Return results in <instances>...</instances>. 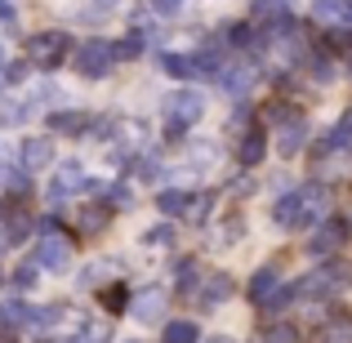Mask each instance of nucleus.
Listing matches in <instances>:
<instances>
[{"instance_id": "1", "label": "nucleus", "mask_w": 352, "mask_h": 343, "mask_svg": "<svg viewBox=\"0 0 352 343\" xmlns=\"http://www.w3.org/2000/svg\"><path fill=\"white\" fill-rule=\"evenodd\" d=\"M112 58H116V45L85 41L76 49V71H80V76H89V80H98V76H107V71H112Z\"/></svg>"}, {"instance_id": "2", "label": "nucleus", "mask_w": 352, "mask_h": 343, "mask_svg": "<svg viewBox=\"0 0 352 343\" xmlns=\"http://www.w3.org/2000/svg\"><path fill=\"white\" fill-rule=\"evenodd\" d=\"M201 112H206V98H201L197 89H179V94H170V103H165L170 134H179V125H192V120H201Z\"/></svg>"}, {"instance_id": "3", "label": "nucleus", "mask_w": 352, "mask_h": 343, "mask_svg": "<svg viewBox=\"0 0 352 343\" xmlns=\"http://www.w3.org/2000/svg\"><path fill=\"white\" fill-rule=\"evenodd\" d=\"M272 219H276L281 228H308V223H317V219H312V210H308V197H303V192H294V197H281V201H276Z\"/></svg>"}, {"instance_id": "4", "label": "nucleus", "mask_w": 352, "mask_h": 343, "mask_svg": "<svg viewBox=\"0 0 352 343\" xmlns=\"http://www.w3.org/2000/svg\"><path fill=\"white\" fill-rule=\"evenodd\" d=\"M72 263V245L63 236H41V245H36V267H45V272H67Z\"/></svg>"}, {"instance_id": "5", "label": "nucleus", "mask_w": 352, "mask_h": 343, "mask_svg": "<svg viewBox=\"0 0 352 343\" xmlns=\"http://www.w3.org/2000/svg\"><path fill=\"white\" fill-rule=\"evenodd\" d=\"M72 49V36L67 32H41L32 41V58L45 63V67H54V63H63V54Z\"/></svg>"}, {"instance_id": "6", "label": "nucleus", "mask_w": 352, "mask_h": 343, "mask_svg": "<svg viewBox=\"0 0 352 343\" xmlns=\"http://www.w3.org/2000/svg\"><path fill=\"white\" fill-rule=\"evenodd\" d=\"M54 161V143L50 138H27L23 143V170H41Z\"/></svg>"}, {"instance_id": "7", "label": "nucleus", "mask_w": 352, "mask_h": 343, "mask_svg": "<svg viewBox=\"0 0 352 343\" xmlns=\"http://www.w3.org/2000/svg\"><path fill=\"white\" fill-rule=\"evenodd\" d=\"M348 14H352V5H348V0H312V18H317V23H326V27L344 23Z\"/></svg>"}, {"instance_id": "8", "label": "nucleus", "mask_w": 352, "mask_h": 343, "mask_svg": "<svg viewBox=\"0 0 352 343\" xmlns=\"http://www.w3.org/2000/svg\"><path fill=\"white\" fill-rule=\"evenodd\" d=\"M161 312H165V299H161V290H147L143 299H134V321H143V326L161 321Z\"/></svg>"}, {"instance_id": "9", "label": "nucleus", "mask_w": 352, "mask_h": 343, "mask_svg": "<svg viewBox=\"0 0 352 343\" xmlns=\"http://www.w3.org/2000/svg\"><path fill=\"white\" fill-rule=\"evenodd\" d=\"M276 290H281V285H276V267H258V276L250 281V299H254V303H267Z\"/></svg>"}, {"instance_id": "10", "label": "nucleus", "mask_w": 352, "mask_h": 343, "mask_svg": "<svg viewBox=\"0 0 352 343\" xmlns=\"http://www.w3.org/2000/svg\"><path fill=\"white\" fill-rule=\"evenodd\" d=\"M228 294H232V281H228V276H210L206 290H201V308H219Z\"/></svg>"}, {"instance_id": "11", "label": "nucleus", "mask_w": 352, "mask_h": 343, "mask_svg": "<svg viewBox=\"0 0 352 343\" xmlns=\"http://www.w3.org/2000/svg\"><path fill=\"white\" fill-rule=\"evenodd\" d=\"M156 206H161L165 219H179V214H188V210H192V197H188V192H161Z\"/></svg>"}, {"instance_id": "12", "label": "nucleus", "mask_w": 352, "mask_h": 343, "mask_svg": "<svg viewBox=\"0 0 352 343\" xmlns=\"http://www.w3.org/2000/svg\"><path fill=\"white\" fill-rule=\"evenodd\" d=\"M50 125L58 129V134H85L89 116H85V112H54V116H50Z\"/></svg>"}, {"instance_id": "13", "label": "nucleus", "mask_w": 352, "mask_h": 343, "mask_svg": "<svg viewBox=\"0 0 352 343\" xmlns=\"http://www.w3.org/2000/svg\"><path fill=\"white\" fill-rule=\"evenodd\" d=\"M165 71H170V76H183V80H188V76H197V58H192V54H165Z\"/></svg>"}, {"instance_id": "14", "label": "nucleus", "mask_w": 352, "mask_h": 343, "mask_svg": "<svg viewBox=\"0 0 352 343\" xmlns=\"http://www.w3.org/2000/svg\"><path fill=\"white\" fill-rule=\"evenodd\" d=\"M201 335H197V326L192 321H170L165 326V343H197Z\"/></svg>"}, {"instance_id": "15", "label": "nucleus", "mask_w": 352, "mask_h": 343, "mask_svg": "<svg viewBox=\"0 0 352 343\" xmlns=\"http://www.w3.org/2000/svg\"><path fill=\"white\" fill-rule=\"evenodd\" d=\"M258 161H263V134L254 129V134L241 143V165H258Z\"/></svg>"}, {"instance_id": "16", "label": "nucleus", "mask_w": 352, "mask_h": 343, "mask_svg": "<svg viewBox=\"0 0 352 343\" xmlns=\"http://www.w3.org/2000/svg\"><path fill=\"white\" fill-rule=\"evenodd\" d=\"M223 85H228V94H245V89L254 85V71H250V67H241V71H223Z\"/></svg>"}, {"instance_id": "17", "label": "nucleus", "mask_w": 352, "mask_h": 343, "mask_svg": "<svg viewBox=\"0 0 352 343\" xmlns=\"http://www.w3.org/2000/svg\"><path fill=\"white\" fill-rule=\"evenodd\" d=\"M72 343H112V326H103V321H89L85 330H80V339Z\"/></svg>"}, {"instance_id": "18", "label": "nucleus", "mask_w": 352, "mask_h": 343, "mask_svg": "<svg viewBox=\"0 0 352 343\" xmlns=\"http://www.w3.org/2000/svg\"><path fill=\"white\" fill-rule=\"evenodd\" d=\"M303 138H308V129L299 125V120H294V125H285V134H281V152L290 156V152H299L303 147Z\"/></svg>"}, {"instance_id": "19", "label": "nucleus", "mask_w": 352, "mask_h": 343, "mask_svg": "<svg viewBox=\"0 0 352 343\" xmlns=\"http://www.w3.org/2000/svg\"><path fill=\"white\" fill-rule=\"evenodd\" d=\"M339 236H344V232H339V228H321V236H312V254H330V250H335L339 245Z\"/></svg>"}, {"instance_id": "20", "label": "nucleus", "mask_w": 352, "mask_h": 343, "mask_svg": "<svg viewBox=\"0 0 352 343\" xmlns=\"http://www.w3.org/2000/svg\"><path fill=\"white\" fill-rule=\"evenodd\" d=\"M326 147H330V152H339V147H352V116H344V120L335 125V134L326 138Z\"/></svg>"}, {"instance_id": "21", "label": "nucleus", "mask_w": 352, "mask_h": 343, "mask_svg": "<svg viewBox=\"0 0 352 343\" xmlns=\"http://www.w3.org/2000/svg\"><path fill=\"white\" fill-rule=\"evenodd\" d=\"M27 228H32V223H27V214H14V219H9V245H23V241H27Z\"/></svg>"}, {"instance_id": "22", "label": "nucleus", "mask_w": 352, "mask_h": 343, "mask_svg": "<svg viewBox=\"0 0 352 343\" xmlns=\"http://www.w3.org/2000/svg\"><path fill=\"white\" fill-rule=\"evenodd\" d=\"M103 223H107V210L103 206H94V210L80 214V228H85V232H103Z\"/></svg>"}, {"instance_id": "23", "label": "nucleus", "mask_w": 352, "mask_h": 343, "mask_svg": "<svg viewBox=\"0 0 352 343\" xmlns=\"http://www.w3.org/2000/svg\"><path fill=\"white\" fill-rule=\"evenodd\" d=\"M63 321V308H32V326H54Z\"/></svg>"}, {"instance_id": "24", "label": "nucleus", "mask_w": 352, "mask_h": 343, "mask_svg": "<svg viewBox=\"0 0 352 343\" xmlns=\"http://www.w3.org/2000/svg\"><path fill=\"white\" fill-rule=\"evenodd\" d=\"M147 5H152L156 18H170V14H179V9H183V0H147Z\"/></svg>"}, {"instance_id": "25", "label": "nucleus", "mask_w": 352, "mask_h": 343, "mask_svg": "<svg viewBox=\"0 0 352 343\" xmlns=\"http://www.w3.org/2000/svg\"><path fill=\"white\" fill-rule=\"evenodd\" d=\"M290 299H294V290H290V285H281V290H276L272 299L263 303V308H267V312H281V308H285V303H290Z\"/></svg>"}, {"instance_id": "26", "label": "nucleus", "mask_w": 352, "mask_h": 343, "mask_svg": "<svg viewBox=\"0 0 352 343\" xmlns=\"http://www.w3.org/2000/svg\"><path fill=\"white\" fill-rule=\"evenodd\" d=\"M330 343H352V326H348V321H339V326L330 330Z\"/></svg>"}, {"instance_id": "27", "label": "nucleus", "mask_w": 352, "mask_h": 343, "mask_svg": "<svg viewBox=\"0 0 352 343\" xmlns=\"http://www.w3.org/2000/svg\"><path fill=\"white\" fill-rule=\"evenodd\" d=\"M14 281H18V285H23V290H27V285H36V263H27V267H23V272H18V276H14Z\"/></svg>"}, {"instance_id": "28", "label": "nucleus", "mask_w": 352, "mask_h": 343, "mask_svg": "<svg viewBox=\"0 0 352 343\" xmlns=\"http://www.w3.org/2000/svg\"><path fill=\"white\" fill-rule=\"evenodd\" d=\"M267 339H272V343H294V330H290V326H276Z\"/></svg>"}, {"instance_id": "29", "label": "nucleus", "mask_w": 352, "mask_h": 343, "mask_svg": "<svg viewBox=\"0 0 352 343\" xmlns=\"http://www.w3.org/2000/svg\"><path fill=\"white\" fill-rule=\"evenodd\" d=\"M147 241H156V245H161V241H170V223H161V228H152V232H147Z\"/></svg>"}, {"instance_id": "30", "label": "nucleus", "mask_w": 352, "mask_h": 343, "mask_svg": "<svg viewBox=\"0 0 352 343\" xmlns=\"http://www.w3.org/2000/svg\"><path fill=\"white\" fill-rule=\"evenodd\" d=\"M120 299H125V290H107V308L120 312Z\"/></svg>"}, {"instance_id": "31", "label": "nucleus", "mask_w": 352, "mask_h": 343, "mask_svg": "<svg viewBox=\"0 0 352 343\" xmlns=\"http://www.w3.org/2000/svg\"><path fill=\"white\" fill-rule=\"evenodd\" d=\"M0 23H5V27H14V9H9V5H0Z\"/></svg>"}, {"instance_id": "32", "label": "nucleus", "mask_w": 352, "mask_h": 343, "mask_svg": "<svg viewBox=\"0 0 352 343\" xmlns=\"http://www.w3.org/2000/svg\"><path fill=\"white\" fill-rule=\"evenodd\" d=\"M210 343H232V339H223V335H219V339H210Z\"/></svg>"}, {"instance_id": "33", "label": "nucleus", "mask_w": 352, "mask_h": 343, "mask_svg": "<svg viewBox=\"0 0 352 343\" xmlns=\"http://www.w3.org/2000/svg\"><path fill=\"white\" fill-rule=\"evenodd\" d=\"M0 285H5V267H0Z\"/></svg>"}, {"instance_id": "34", "label": "nucleus", "mask_w": 352, "mask_h": 343, "mask_svg": "<svg viewBox=\"0 0 352 343\" xmlns=\"http://www.w3.org/2000/svg\"><path fill=\"white\" fill-rule=\"evenodd\" d=\"M348 5H352V0H348Z\"/></svg>"}]
</instances>
